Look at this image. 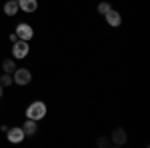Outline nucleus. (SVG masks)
I'll return each mask as SVG.
<instances>
[{"instance_id": "nucleus-5", "label": "nucleus", "mask_w": 150, "mask_h": 148, "mask_svg": "<svg viewBox=\"0 0 150 148\" xmlns=\"http://www.w3.org/2000/svg\"><path fill=\"white\" fill-rule=\"evenodd\" d=\"M8 134V142H12V144H20L24 138H26V134H24L22 126H14V128H10V130H6Z\"/></svg>"}, {"instance_id": "nucleus-12", "label": "nucleus", "mask_w": 150, "mask_h": 148, "mask_svg": "<svg viewBox=\"0 0 150 148\" xmlns=\"http://www.w3.org/2000/svg\"><path fill=\"white\" fill-rule=\"evenodd\" d=\"M12 82H14V80H12V76H10V74H6V72H4V76L0 78V84H2V86H10Z\"/></svg>"}, {"instance_id": "nucleus-7", "label": "nucleus", "mask_w": 150, "mask_h": 148, "mask_svg": "<svg viewBox=\"0 0 150 148\" xmlns=\"http://www.w3.org/2000/svg\"><path fill=\"white\" fill-rule=\"evenodd\" d=\"M18 8L22 12H36L38 0H18Z\"/></svg>"}, {"instance_id": "nucleus-15", "label": "nucleus", "mask_w": 150, "mask_h": 148, "mask_svg": "<svg viewBox=\"0 0 150 148\" xmlns=\"http://www.w3.org/2000/svg\"><path fill=\"white\" fill-rule=\"evenodd\" d=\"M2 92H4V86H2V84H0V96H2Z\"/></svg>"}, {"instance_id": "nucleus-9", "label": "nucleus", "mask_w": 150, "mask_h": 148, "mask_svg": "<svg viewBox=\"0 0 150 148\" xmlns=\"http://www.w3.org/2000/svg\"><path fill=\"white\" fill-rule=\"evenodd\" d=\"M112 142L118 144V146H122L126 142V130L124 128H116L114 132H112Z\"/></svg>"}, {"instance_id": "nucleus-4", "label": "nucleus", "mask_w": 150, "mask_h": 148, "mask_svg": "<svg viewBox=\"0 0 150 148\" xmlns=\"http://www.w3.org/2000/svg\"><path fill=\"white\" fill-rule=\"evenodd\" d=\"M28 52H30V46H28L26 40H16V42H12V54H14V58H26Z\"/></svg>"}, {"instance_id": "nucleus-3", "label": "nucleus", "mask_w": 150, "mask_h": 148, "mask_svg": "<svg viewBox=\"0 0 150 148\" xmlns=\"http://www.w3.org/2000/svg\"><path fill=\"white\" fill-rule=\"evenodd\" d=\"M12 80H14L18 86H28L30 80H32V74H30V70H26V68H16Z\"/></svg>"}, {"instance_id": "nucleus-1", "label": "nucleus", "mask_w": 150, "mask_h": 148, "mask_svg": "<svg viewBox=\"0 0 150 148\" xmlns=\"http://www.w3.org/2000/svg\"><path fill=\"white\" fill-rule=\"evenodd\" d=\"M48 108L46 104L42 102V100H34V102H30V106L26 108V118H30V120H42L44 116H46Z\"/></svg>"}, {"instance_id": "nucleus-11", "label": "nucleus", "mask_w": 150, "mask_h": 148, "mask_svg": "<svg viewBox=\"0 0 150 148\" xmlns=\"http://www.w3.org/2000/svg\"><path fill=\"white\" fill-rule=\"evenodd\" d=\"M2 70H4L6 74L14 72V70H16V64H14V60H10V58H8V60H4V62H2Z\"/></svg>"}, {"instance_id": "nucleus-14", "label": "nucleus", "mask_w": 150, "mask_h": 148, "mask_svg": "<svg viewBox=\"0 0 150 148\" xmlns=\"http://www.w3.org/2000/svg\"><path fill=\"white\" fill-rule=\"evenodd\" d=\"M8 38H10V42H16V40H18V36H16V34H10Z\"/></svg>"}, {"instance_id": "nucleus-2", "label": "nucleus", "mask_w": 150, "mask_h": 148, "mask_svg": "<svg viewBox=\"0 0 150 148\" xmlns=\"http://www.w3.org/2000/svg\"><path fill=\"white\" fill-rule=\"evenodd\" d=\"M14 34L18 36V40L30 42V40L34 38V28H32L30 24H26V22H20L18 26H16V32H14Z\"/></svg>"}, {"instance_id": "nucleus-8", "label": "nucleus", "mask_w": 150, "mask_h": 148, "mask_svg": "<svg viewBox=\"0 0 150 148\" xmlns=\"http://www.w3.org/2000/svg\"><path fill=\"white\" fill-rule=\"evenodd\" d=\"M22 130L26 136H34L36 130H38V124H36V120H30V118H26V122L22 124Z\"/></svg>"}, {"instance_id": "nucleus-16", "label": "nucleus", "mask_w": 150, "mask_h": 148, "mask_svg": "<svg viewBox=\"0 0 150 148\" xmlns=\"http://www.w3.org/2000/svg\"><path fill=\"white\" fill-rule=\"evenodd\" d=\"M16 2H18V0H16Z\"/></svg>"}, {"instance_id": "nucleus-6", "label": "nucleus", "mask_w": 150, "mask_h": 148, "mask_svg": "<svg viewBox=\"0 0 150 148\" xmlns=\"http://www.w3.org/2000/svg\"><path fill=\"white\" fill-rule=\"evenodd\" d=\"M104 18H106L108 26H112V28H116V26H120V24H122V14H120L118 10H112V8L104 14Z\"/></svg>"}, {"instance_id": "nucleus-10", "label": "nucleus", "mask_w": 150, "mask_h": 148, "mask_svg": "<svg viewBox=\"0 0 150 148\" xmlns=\"http://www.w3.org/2000/svg\"><path fill=\"white\" fill-rule=\"evenodd\" d=\"M18 10H20V8H18V2H16V0H8V2L4 4V14H6V16H14Z\"/></svg>"}, {"instance_id": "nucleus-13", "label": "nucleus", "mask_w": 150, "mask_h": 148, "mask_svg": "<svg viewBox=\"0 0 150 148\" xmlns=\"http://www.w3.org/2000/svg\"><path fill=\"white\" fill-rule=\"evenodd\" d=\"M110 10V4H108V2H100V4H98V12H100V14H106V12Z\"/></svg>"}]
</instances>
